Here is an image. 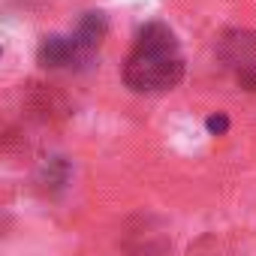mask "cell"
I'll return each mask as SVG.
<instances>
[{
  "instance_id": "obj_1",
  "label": "cell",
  "mask_w": 256,
  "mask_h": 256,
  "mask_svg": "<svg viewBox=\"0 0 256 256\" xmlns=\"http://www.w3.org/2000/svg\"><path fill=\"white\" fill-rule=\"evenodd\" d=\"M181 78H184V58L175 34L166 24L151 22L148 28H142L130 58L124 64L126 88L139 94H160L172 90Z\"/></svg>"
},
{
  "instance_id": "obj_2",
  "label": "cell",
  "mask_w": 256,
  "mask_h": 256,
  "mask_svg": "<svg viewBox=\"0 0 256 256\" xmlns=\"http://www.w3.org/2000/svg\"><path fill=\"white\" fill-rule=\"evenodd\" d=\"M108 24L102 18V12H88L72 36H46L40 46V64L48 70H72V66H84L94 52L100 48L102 36H106Z\"/></svg>"
},
{
  "instance_id": "obj_3",
  "label": "cell",
  "mask_w": 256,
  "mask_h": 256,
  "mask_svg": "<svg viewBox=\"0 0 256 256\" xmlns=\"http://www.w3.org/2000/svg\"><path fill=\"white\" fill-rule=\"evenodd\" d=\"M217 54H220L223 66H229L235 76L256 66V34H250V30L226 34L217 46Z\"/></svg>"
},
{
  "instance_id": "obj_4",
  "label": "cell",
  "mask_w": 256,
  "mask_h": 256,
  "mask_svg": "<svg viewBox=\"0 0 256 256\" xmlns=\"http://www.w3.org/2000/svg\"><path fill=\"white\" fill-rule=\"evenodd\" d=\"M208 130L211 133H226L229 130V118L226 114H211L208 118Z\"/></svg>"
}]
</instances>
